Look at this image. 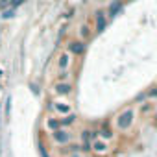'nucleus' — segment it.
<instances>
[{
    "label": "nucleus",
    "instance_id": "nucleus-1",
    "mask_svg": "<svg viewBox=\"0 0 157 157\" xmlns=\"http://www.w3.org/2000/svg\"><path fill=\"white\" fill-rule=\"evenodd\" d=\"M133 122H135V111H133V109L122 111V113L117 117V120H115V124H117V128H118L120 131H128V129L133 126Z\"/></svg>",
    "mask_w": 157,
    "mask_h": 157
},
{
    "label": "nucleus",
    "instance_id": "nucleus-2",
    "mask_svg": "<svg viewBox=\"0 0 157 157\" xmlns=\"http://www.w3.org/2000/svg\"><path fill=\"white\" fill-rule=\"evenodd\" d=\"M67 50H68V54H72V56H83V52H85V43H83L82 39H72V41H68Z\"/></svg>",
    "mask_w": 157,
    "mask_h": 157
},
{
    "label": "nucleus",
    "instance_id": "nucleus-3",
    "mask_svg": "<svg viewBox=\"0 0 157 157\" xmlns=\"http://www.w3.org/2000/svg\"><path fill=\"white\" fill-rule=\"evenodd\" d=\"M52 140L56 142V144H63V146H67L68 142H70V133L67 131V129H56V131H52Z\"/></svg>",
    "mask_w": 157,
    "mask_h": 157
},
{
    "label": "nucleus",
    "instance_id": "nucleus-4",
    "mask_svg": "<svg viewBox=\"0 0 157 157\" xmlns=\"http://www.w3.org/2000/svg\"><path fill=\"white\" fill-rule=\"evenodd\" d=\"M107 26V19H105V11L104 10H98L96 15H94V30L96 33H102Z\"/></svg>",
    "mask_w": 157,
    "mask_h": 157
},
{
    "label": "nucleus",
    "instance_id": "nucleus-5",
    "mask_svg": "<svg viewBox=\"0 0 157 157\" xmlns=\"http://www.w3.org/2000/svg\"><path fill=\"white\" fill-rule=\"evenodd\" d=\"M54 93H56L57 96H68V94L72 93V85H70L68 82H57V83L54 85Z\"/></svg>",
    "mask_w": 157,
    "mask_h": 157
},
{
    "label": "nucleus",
    "instance_id": "nucleus-6",
    "mask_svg": "<svg viewBox=\"0 0 157 157\" xmlns=\"http://www.w3.org/2000/svg\"><path fill=\"white\" fill-rule=\"evenodd\" d=\"M93 148V151H96V153H107V150H109V144L104 140V139H96V140H93V144H91Z\"/></svg>",
    "mask_w": 157,
    "mask_h": 157
},
{
    "label": "nucleus",
    "instance_id": "nucleus-7",
    "mask_svg": "<svg viewBox=\"0 0 157 157\" xmlns=\"http://www.w3.org/2000/svg\"><path fill=\"white\" fill-rule=\"evenodd\" d=\"M122 10V2H120V0H113V2L109 4V8H107V17L109 19H113V17H117L118 15V11Z\"/></svg>",
    "mask_w": 157,
    "mask_h": 157
},
{
    "label": "nucleus",
    "instance_id": "nucleus-8",
    "mask_svg": "<svg viewBox=\"0 0 157 157\" xmlns=\"http://www.w3.org/2000/svg\"><path fill=\"white\" fill-rule=\"evenodd\" d=\"M46 128L50 129V133L56 131V129H59L61 128V118H48L46 120Z\"/></svg>",
    "mask_w": 157,
    "mask_h": 157
},
{
    "label": "nucleus",
    "instance_id": "nucleus-9",
    "mask_svg": "<svg viewBox=\"0 0 157 157\" xmlns=\"http://www.w3.org/2000/svg\"><path fill=\"white\" fill-rule=\"evenodd\" d=\"M57 65H59V68H61V70H68V54H61V56H59Z\"/></svg>",
    "mask_w": 157,
    "mask_h": 157
},
{
    "label": "nucleus",
    "instance_id": "nucleus-10",
    "mask_svg": "<svg viewBox=\"0 0 157 157\" xmlns=\"http://www.w3.org/2000/svg\"><path fill=\"white\" fill-rule=\"evenodd\" d=\"M74 122H76V115H72V113H70V115H65V117L61 118V128H63V126H70V124H74Z\"/></svg>",
    "mask_w": 157,
    "mask_h": 157
},
{
    "label": "nucleus",
    "instance_id": "nucleus-11",
    "mask_svg": "<svg viewBox=\"0 0 157 157\" xmlns=\"http://www.w3.org/2000/svg\"><path fill=\"white\" fill-rule=\"evenodd\" d=\"M80 35H82V41L89 39V37H91V28H89L87 24H83V26L80 28Z\"/></svg>",
    "mask_w": 157,
    "mask_h": 157
},
{
    "label": "nucleus",
    "instance_id": "nucleus-12",
    "mask_svg": "<svg viewBox=\"0 0 157 157\" xmlns=\"http://www.w3.org/2000/svg\"><path fill=\"white\" fill-rule=\"evenodd\" d=\"M98 133H100V137H102V139H111V137H113V131H111L109 128H105V126H104Z\"/></svg>",
    "mask_w": 157,
    "mask_h": 157
},
{
    "label": "nucleus",
    "instance_id": "nucleus-13",
    "mask_svg": "<svg viewBox=\"0 0 157 157\" xmlns=\"http://www.w3.org/2000/svg\"><path fill=\"white\" fill-rule=\"evenodd\" d=\"M68 76H70L68 70H61L59 76H57V80H59V82H67V80H68Z\"/></svg>",
    "mask_w": 157,
    "mask_h": 157
},
{
    "label": "nucleus",
    "instance_id": "nucleus-14",
    "mask_svg": "<svg viewBox=\"0 0 157 157\" xmlns=\"http://www.w3.org/2000/svg\"><path fill=\"white\" fill-rule=\"evenodd\" d=\"M56 109L59 113H63V115H70V107L68 105H56Z\"/></svg>",
    "mask_w": 157,
    "mask_h": 157
},
{
    "label": "nucleus",
    "instance_id": "nucleus-15",
    "mask_svg": "<svg viewBox=\"0 0 157 157\" xmlns=\"http://www.w3.org/2000/svg\"><path fill=\"white\" fill-rule=\"evenodd\" d=\"M15 15V8H11V10H6L4 13H2V19H11Z\"/></svg>",
    "mask_w": 157,
    "mask_h": 157
},
{
    "label": "nucleus",
    "instance_id": "nucleus-16",
    "mask_svg": "<svg viewBox=\"0 0 157 157\" xmlns=\"http://www.w3.org/2000/svg\"><path fill=\"white\" fill-rule=\"evenodd\" d=\"M13 4V0H0V11L2 10H6L8 6H11Z\"/></svg>",
    "mask_w": 157,
    "mask_h": 157
},
{
    "label": "nucleus",
    "instance_id": "nucleus-17",
    "mask_svg": "<svg viewBox=\"0 0 157 157\" xmlns=\"http://www.w3.org/2000/svg\"><path fill=\"white\" fill-rule=\"evenodd\" d=\"M11 100H8V104H6V117H10V109H11Z\"/></svg>",
    "mask_w": 157,
    "mask_h": 157
},
{
    "label": "nucleus",
    "instance_id": "nucleus-18",
    "mask_svg": "<svg viewBox=\"0 0 157 157\" xmlns=\"http://www.w3.org/2000/svg\"><path fill=\"white\" fill-rule=\"evenodd\" d=\"M148 109H151V104H150V105H148V104H146V105H142V109H140V111H142V113H146Z\"/></svg>",
    "mask_w": 157,
    "mask_h": 157
}]
</instances>
